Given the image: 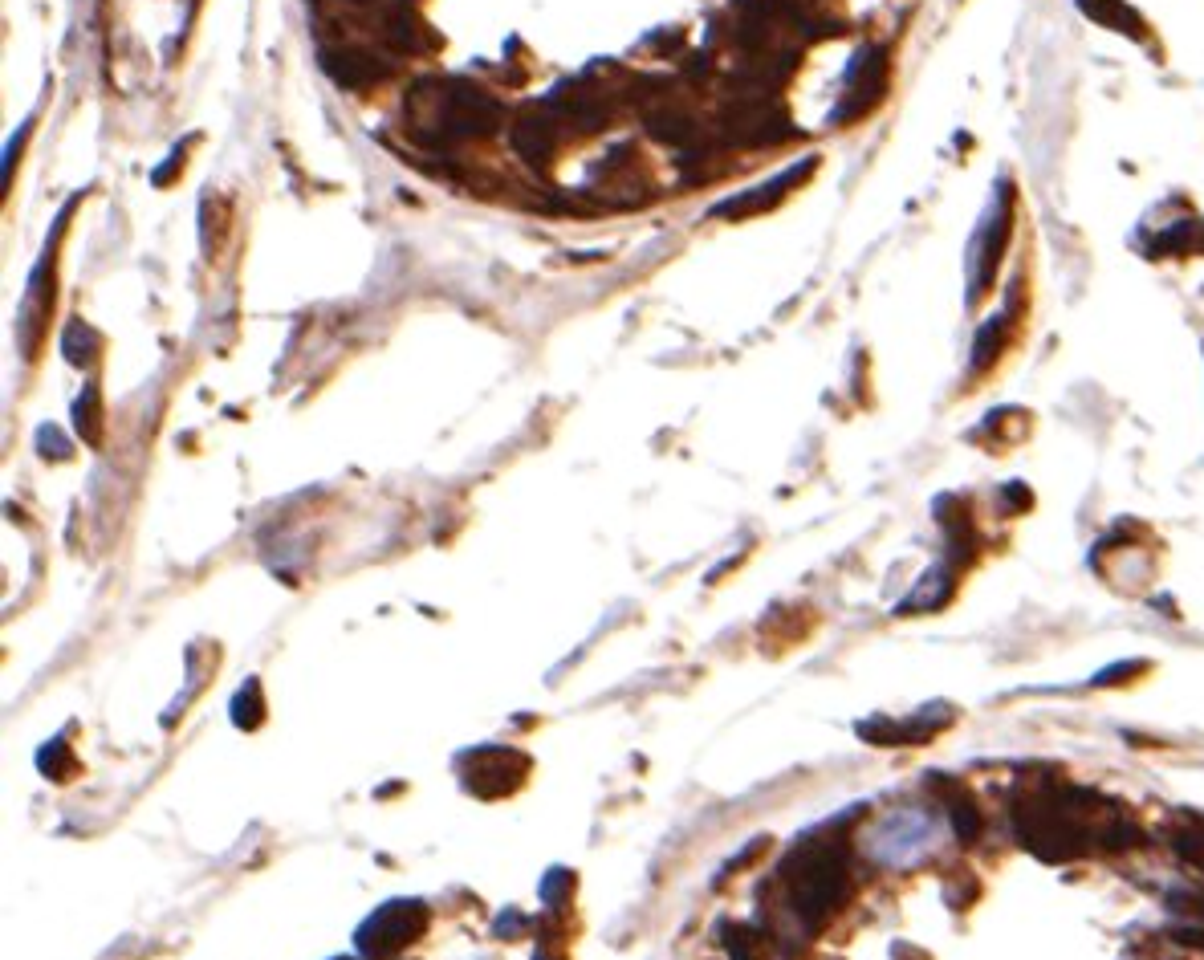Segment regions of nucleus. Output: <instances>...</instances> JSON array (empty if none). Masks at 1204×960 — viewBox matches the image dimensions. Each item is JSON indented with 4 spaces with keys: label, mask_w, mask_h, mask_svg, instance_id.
<instances>
[{
    "label": "nucleus",
    "mask_w": 1204,
    "mask_h": 960,
    "mask_svg": "<svg viewBox=\"0 0 1204 960\" xmlns=\"http://www.w3.org/2000/svg\"><path fill=\"white\" fill-rule=\"evenodd\" d=\"M720 135L725 143H737V147H769V143H781V139H794L798 131L790 127L786 110L769 98H737L733 106H725L720 114Z\"/></svg>",
    "instance_id": "obj_1"
},
{
    "label": "nucleus",
    "mask_w": 1204,
    "mask_h": 960,
    "mask_svg": "<svg viewBox=\"0 0 1204 960\" xmlns=\"http://www.w3.org/2000/svg\"><path fill=\"white\" fill-rule=\"evenodd\" d=\"M424 928H428V912L419 908L415 899H411V904H407V899H395V904H387L383 912H375L363 924L358 944H363V952H371V956H387V952L411 944Z\"/></svg>",
    "instance_id": "obj_2"
},
{
    "label": "nucleus",
    "mask_w": 1204,
    "mask_h": 960,
    "mask_svg": "<svg viewBox=\"0 0 1204 960\" xmlns=\"http://www.w3.org/2000/svg\"><path fill=\"white\" fill-rule=\"evenodd\" d=\"M936 843V822L920 810H903V814H891L879 830H875V859L883 863H912L920 859L928 847Z\"/></svg>",
    "instance_id": "obj_3"
},
{
    "label": "nucleus",
    "mask_w": 1204,
    "mask_h": 960,
    "mask_svg": "<svg viewBox=\"0 0 1204 960\" xmlns=\"http://www.w3.org/2000/svg\"><path fill=\"white\" fill-rule=\"evenodd\" d=\"M1009 200H1013V192H1009V184H1001V196H997L989 220L981 224V236L973 240V261H977V269H973V293H985L997 281V269L1005 261V245H1009V232H1013Z\"/></svg>",
    "instance_id": "obj_4"
},
{
    "label": "nucleus",
    "mask_w": 1204,
    "mask_h": 960,
    "mask_svg": "<svg viewBox=\"0 0 1204 960\" xmlns=\"http://www.w3.org/2000/svg\"><path fill=\"white\" fill-rule=\"evenodd\" d=\"M883 86H887V57H883V49L879 45L859 49L855 62H851V74H847V98H842V106L834 110V123L867 114L883 98Z\"/></svg>",
    "instance_id": "obj_5"
},
{
    "label": "nucleus",
    "mask_w": 1204,
    "mask_h": 960,
    "mask_svg": "<svg viewBox=\"0 0 1204 960\" xmlns=\"http://www.w3.org/2000/svg\"><path fill=\"white\" fill-rule=\"evenodd\" d=\"M558 139H562V131H558V114H554L550 106H529V110H521V114H517V123H513V131H509L513 151H517L525 163H537V167H546V163L554 159Z\"/></svg>",
    "instance_id": "obj_6"
},
{
    "label": "nucleus",
    "mask_w": 1204,
    "mask_h": 960,
    "mask_svg": "<svg viewBox=\"0 0 1204 960\" xmlns=\"http://www.w3.org/2000/svg\"><path fill=\"white\" fill-rule=\"evenodd\" d=\"M818 167V159L810 155V159H802V163H794L790 171H781V175H773L769 184H757L753 192H741V196H733V200H725V204H716L712 208V216H725V220H741V216H753V212H765V208H773L781 196H786L794 184H802V179L810 175Z\"/></svg>",
    "instance_id": "obj_7"
},
{
    "label": "nucleus",
    "mask_w": 1204,
    "mask_h": 960,
    "mask_svg": "<svg viewBox=\"0 0 1204 960\" xmlns=\"http://www.w3.org/2000/svg\"><path fill=\"white\" fill-rule=\"evenodd\" d=\"M322 62H326L330 78H334V82H342L346 90H363V86H371V82L387 78V66H383V62H375V57H371V53H363V49L322 53Z\"/></svg>",
    "instance_id": "obj_8"
},
{
    "label": "nucleus",
    "mask_w": 1204,
    "mask_h": 960,
    "mask_svg": "<svg viewBox=\"0 0 1204 960\" xmlns=\"http://www.w3.org/2000/svg\"><path fill=\"white\" fill-rule=\"evenodd\" d=\"M643 123L655 143H668V147H692L700 135L696 118L684 106H651V110H643Z\"/></svg>",
    "instance_id": "obj_9"
},
{
    "label": "nucleus",
    "mask_w": 1204,
    "mask_h": 960,
    "mask_svg": "<svg viewBox=\"0 0 1204 960\" xmlns=\"http://www.w3.org/2000/svg\"><path fill=\"white\" fill-rule=\"evenodd\" d=\"M1078 5H1082V13L1095 17V21L1107 25V29H1119V33H1127V37H1135V41L1148 37V29H1143V17H1139L1135 9H1127L1123 0H1078Z\"/></svg>",
    "instance_id": "obj_10"
},
{
    "label": "nucleus",
    "mask_w": 1204,
    "mask_h": 960,
    "mask_svg": "<svg viewBox=\"0 0 1204 960\" xmlns=\"http://www.w3.org/2000/svg\"><path fill=\"white\" fill-rule=\"evenodd\" d=\"M419 25L415 21V13L407 9V5H395L391 13H387V25H383V37H387V45L395 49V53H415L419 49Z\"/></svg>",
    "instance_id": "obj_11"
},
{
    "label": "nucleus",
    "mask_w": 1204,
    "mask_h": 960,
    "mask_svg": "<svg viewBox=\"0 0 1204 960\" xmlns=\"http://www.w3.org/2000/svg\"><path fill=\"white\" fill-rule=\"evenodd\" d=\"M1005 326H1009V318L997 314L993 322H985V326L977 330V342H973V367H977V371H989V367L997 363V354H1001V346H1005Z\"/></svg>",
    "instance_id": "obj_12"
},
{
    "label": "nucleus",
    "mask_w": 1204,
    "mask_h": 960,
    "mask_svg": "<svg viewBox=\"0 0 1204 960\" xmlns=\"http://www.w3.org/2000/svg\"><path fill=\"white\" fill-rule=\"evenodd\" d=\"M1196 249V224L1192 220H1180L1176 228H1164L1156 240H1152V257H1168V253H1192Z\"/></svg>",
    "instance_id": "obj_13"
},
{
    "label": "nucleus",
    "mask_w": 1204,
    "mask_h": 960,
    "mask_svg": "<svg viewBox=\"0 0 1204 960\" xmlns=\"http://www.w3.org/2000/svg\"><path fill=\"white\" fill-rule=\"evenodd\" d=\"M78 432L90 440V444H98L102 440V419H98V391L90 387L86 391V403L78 399Z\"/></svg>",
    "instance_id": "obj_14"
},
{
    "label": "nucleus",
    "mask_w": 1204,
    "mask_h": 960,
    "mask_svg": "<svg viewBox=\"0 0 1204 960\" xmlns=\"http://www.w3.org/2000/svg\"><path fill=\"white\" fill-rule=\"evenodd\" d=\"M1196 249H1200V253H1204V228H1200V236H1196Z\"/></svg>",
    "instance_id": "obj_15"
}]
</instances>
